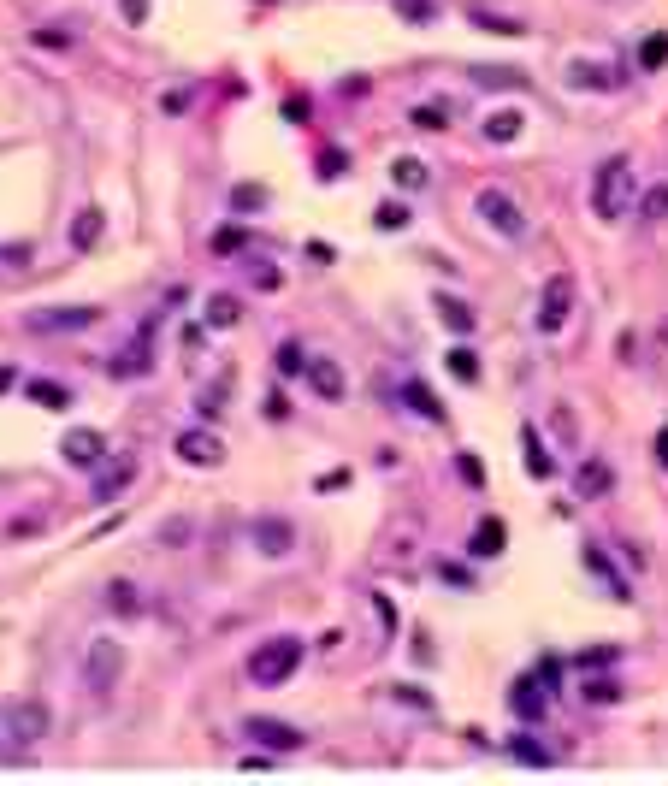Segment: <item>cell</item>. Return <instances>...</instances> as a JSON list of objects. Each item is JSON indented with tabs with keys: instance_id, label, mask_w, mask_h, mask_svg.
Returning a JSON list of instances; mask_svg holds the SVG:
<instances>
[{
	"instance_id": "cell-1",
	"label": "cell",
	"mask_w": 668,
	"mask_h": 786,
	"mask_svg": "<svg viewBox=\"0 0 668 786\" xmlns=\"http://www.w3.org/2000/svg\"><path fill=\"white\" fill-rule=\"evenodd\" d=\"M48 733H54V710L42 698H18V704L0 710V757L6 751H36Z\"/></svg>"
},
{
	"instance_id": "cell-2",
	"label": "cell",
	"mask_w": 668,
	"mask_h": 786,
	"mask_svg": "<svg viewBox=\"0 0 668 786\" xmlns=\"http://www.w3.org/2000/svg\"><path fill=\"white\" fill-rule=\"evenodd\" d=\"M296 668H302V639H290V633L261 639V645L249 651V680H255V686H284Z\"/></svg>"
},
{
	"instance_id": "cell-3",
	"label": "cell",
	"mask_w": 668,
	"mask_h": 786,
	"mask_svg": "<svg viewBox=\"0 0 668 786\" xmlns=\"http://www.w3.org/2000/svg\"><path fill=\"white\" fill-rule=\"evenodd\" d=\"M627 207H633V166L615 154V160H603L592 172V213L598 219H621Z\"/></svg>"
},
{
	"instance_id": "cell-4",
	"label": "cell",
	"mask_w": 668,
	"mask_h": 786,
	"mask_svg": "<svg viewBox=\"0 0 668 786\" xmlns=\"http://www.w3.org/2000/svg\"><path fill=\"white\" fill-rule=\"evenodd\" d=\"M473 213H479L503 243H521V237H527V213H521V201L509 196V190H497V184H485V190L473 196Z\"/></svg>"
},
{
	"instance_id": "cell-5",
	"label": "cell",
	"mask_w": 668,
	"mask_h": 786,
	"mask_svg": "<svg viewBox=\"0 0 668 786\" xmlns=\"http://www.w3.org/2000/svg\"><path fill=\"white\" fill-rule=\"evenodd\" d=\"M119 674H125V645H119V639H95V645L83 651V686H89L95 698H113V692H119Z\"/></svg>"
},
{
	"instance_id": "cell-6",
	"label": "cell",
	"mask_w": 668,
	"mask_h": 786,
	"mask_svg": "<svg viewBox=\"0 0 668 786\" xmlns=\"http://www.w3.org/2000/svg\"><path fill=\"white\" fill-rule=\"evenodd\" d=\"M568 314H574V278L556 272V278H544V290H538V331L556 337V331L568 326Z\"/></svg>"
},
{
	"instance_id": "cell-7",
	"label": "cell",
	"mask_w": 668,
	"mask_h": 786,
	"mask_svg": "<svg viewBox=\"0 0 668 786\" xmlns=\"http://www.w3.org/2000/svg\"><path fill=\"white\" fill-rule=\"evenodd\" d=\"M243 739H255L261 751H272V757H284V751H302V727H290V721L278 716H243Z\"/></svg>"
},
{
	"instance_id": "cell-8",
	"label": "cell",
	"mask_w": 668,
	"mask_h": 786,
	"mask_svg": "<svg viewBox=\"0 0 668 786\" xmlns=\"http://www.w3.org/2000/svg\"><path fill=\"white\" fill-rule=\"evenodd\" d=\"M172 450H178V461H184V467H219V461H225V444H219V432H213V426H184Z\"/></svg>"
},
{
	"instance_id": "cell-9",
	"label": "cell",
	"mask_w": 668,
	"mask_h": 786,
	"mask_svg": "<svg viewBox=\"0 0 668 786\" xmlns=\"http://www.w3.org/2000/svg\"><path fill=\"white\" fill-rule=\"evenodd\" d=\"M249 544H255L261 556H272V562H278V556H290V550H296V526L278 521V515H255V521H249Z\"/></svg>"
},
{
	"instance_id": "cell-10",
	"label": "cell",
	"mask_w": 668,
	"mask_h": 786,
	"mask_svg": "<svg viewBox=\"0 0 668 786\" xmlns=\"http://www.w3.org/2000/svg\"><path fill=\"white\" fill-rule=\"evenodd\" d=\"M609 491H615V473H609L603 456H586L574 467V497H580V503H603Z\"/></svg>"
},
{
	"instance_id": "cell-11",
	"label": "cell",
	"mask_w": 668,
	"mask_h": 786,
	"mask_svg": "<svg viewBox=\"0 0 668 786\" xmlns=\"http://www.w3.org/2000/svg\"><path fill=\"white\" fill-rule=\"evenodd\" d=\"M95 320H101V308L77 302V308H42V314H30V331H89Z\"/></svg>"
},
{
	"instance_id": "cell-12",
	"label": "cell",
	"mask_w": 668,
	"mask_h": 786,
	"mask_svg": "<svg viewBox=\"0 0 668 786\" xmlns=\"http://www.w3.org/2000/svg\"><path fill=\"white\" fill-rule=\"evenodd\" d=\"M60 456H66L71 467H101V461H107V444H101V432H89V426H71L66 444H60Z\"/></svg>"
},
{
	"instance_id": "cell-13",
	"label": "cell",
	"mask_w": 668,
	"mask_h": 786,
	"mask_svg": "<svg viewBox=\"0 0 668 786\" xmlns=\"http://www.w3.org/2000/svg\"><path fill=\"white\" fill-rule=\"evenodd\" d=\"M568 89H586V95L621 89V71H615V66H598V60H568Z\"/></svg>"
},
{
	"instance_id": "cell-14",
	"label": "cell",
	"mask_w": 668,
	"mask_h": 786,
	"mask_svg": "<svg viewBox=\"0 0 668 786\" xmlns=\"http://www.w3.org/2000/svg\"><path fill=\"white\" fill-rule=\"evenodd\" d=\"M148 337H154V320L136 331L131 349H119V355H113V379H142V373L154 367V349H148Z\"/></svg>"
},
{
	"instance_id": "cell-15",
	"label": "cell",
	"mask_w": 668,
	"mask_h": 786,
	"mask_svg": "<svg viewBox=\"0 0 668 786\" xmlns=\"http://www.w3.org/2000/svg\"><path fill=\"white\" fill-rule=\"evenodd\" d=\"M509 710L521 721H544V674H521L509 686Z\"/></svg>"
},
{
	"instance_id": "cell-16",
	"label": "cell",
	"mask_w": 668,
	"mask_h": 786,
	"mask_svg": "<svg viewBox=\"0 0 668 786\" xmlns=\"http://www.w3.org/2000/svg\"><path fill=\"white\" fill-rule=\"evenodd\" d=\"M414 544H420V526H414V521H397L391 532H385V544H379V562L408 568V562H414Z\"/></svg>"
},
{
	"instance_id": "cell-17",
	"label": "cell",
	"mask_w": 668,
	"mask_h": 786,
	"mask_svg": "<svg viewBox=\"0 0 668 786\" xmlns=\"http://www.w3.org/2000/svg\"><path fill=\"white\" fill-rule=\"evenodd\" d=\"M131 479H136V456H113L101 473H95V503H113Z\"/></svg>"
},
{
	"instance_id": "cell-18",
	"label": "cell",
	"mask_w": 668,
	"mask_h": 786,
	"mask_svg": "<svg viewBox=\"0 0 668 786\" xmlns=\"http://www.w3.org/2000/svg\"><path fill=\"white\" fill-rule=\"evenodd\" d=\"M432 314L444 320V331H456V337H473V326H479V314H473L462 296H450V290H444V296H432Z\"/></svg>"
},
{
	"instance_id": "cell-19",
	"label": "cell",
	"mask_w": 668,
	"mask_h": 786,
	"mask_svg": "<svg viewBox=\"0 0 668 786\" xmlns=\"http://www.w3.org/2000/svg\"><path fill=\"white\" fill-rule=\"evenodd\" d=\"M521 125H527V113L497 107V113H485V119H479V136H485V142H497V148H509V142L521 136Z\"/></svg>"
},
{
	"instance_id": "cell-20",
	"label": "cell",
	"mask_w": 668,
	"mask_h": 786,
	"mask_svg": "<svg viewBox=\"0 0 668 786\" xmlns=\"http://www.w3.org/2000/svg\"><path fill=\"white\" fill-rule=\"evenodd\" d=\"M402 402H408V408H414V414H420V420H432V426H444V420H450V408H444V402H438V396L426 391V385H420V379H408V385H402Z\"/></svg>"
},
{
	"instance_id": "cell-21",
	"label": "cell",
	"mask_w": 668,
	"mask_h": 786,
	"mask_svg": "<svg viewBox=\"0 0 668 786\" xmlns=\"http://www.w3.org/2000/svg\"><path fill=\"white\" fill-rule=\"evenodd\" d=\"M521 461H527V473H533V479H550V473H556V461L544 456L538 426H521Z\"/></svg>"
},
{
	"instance_id": "cell-22",
	"label": "cell",
	"mask_w": 668,
	"mask_h": 786,
	"mask_svg": "<svg viewBox=\"0 0 668 786\" xmlns=\"http://www.w3.org/2000/svg\"><path fill=\"white\" fill-rule=\"evenodd\" d=\"M95 243H101V207H83V213L71 219V249H77V255H89Z\"/></svg>"
},
{
	"instance_id": "cell-23",
	"label": "cell",
	"mask_w": 668,
	"mask_h": 786,
	"mask_svg": "<svg viewBox=\"0 0 668 786\" xmlns=\"http://www.w3.org/2000/svg\"><path fill=\"white\" fill-rule=\"evenodd\" d=\"M468 18H473V30H491V36H527V24H521V18H503V12H485L479 0L468 6Z\"/></svg>"
},
{
	"instance_id": "cell-24",
	"label": "cell",
	"mask_w": 668,
	"mask_h": 786,
	"mask_svg": "<svg viewBox=\"0 0 668 786\" xmlns=\"http://www.w3.org/2000/svg\"><path fill=\"white\" fill-rule=\"evenodd\" d=\"M237 320H243V302H237L231 290H219V296H207V326H213V331H231Z\"/></svg>"
},
{
	"instance_id": "cell-25",
	"label": "cell",
	"mask_w": 668,
	"mask_h": 786,
	"mask_svg": "<svg viewBox=\"0 0 668 786\" xmlns=\"http://www.w3.org/2000/svg\"><path fill=\"white\" fill-rule=\"evenodd\" d=\"M391 184H397L402 196H414V190H426V166H420L414 154H402V160H391Z\"/></svg>"
},
{
	"instance_id": "cell-26",
	"label": "cell",
	"mask_w": 668,
	"mask_h": 786,
	"mask_svg": "<svg viewBox=\"0 0 668 786\" xmlns=\"http://www.w3.org/2000/svg\"><path fill=\"white\" fill-rule=\"evenodd\" d=\"M473 556H503V521L497 515H485L473 526Z\"/></svg>"
},
{
	"instance_id": "cell-27",
	"label": "cell",
	"mask_w": 668,
	"mask_h": 786,
	"mask_svg": "<svg viewBox=\"0 0 668 786\" xmlns=\"http://www.w3.org/2000/svg\"><path fill=\"white\" fill-rule=\"evenodd\" d=\"M444 367H450V379H462V385H479V355H473L468 343H456V349L444 355Z\"/></svg>"
},
{
	"instance_id": "cell-28",
	"label": "cell",
	"mask_w": 668,
	"mask_h": 786,
	"mask_svg": "<svg viewBox=\"0 0 668 786\" xmlns=\"http://www.w3.org/2000/svg\"><path fill=\"white\" fill-rule=\"evenodd\" d=\"M308 379H314V391L326 396V402H337V396H343V373H337L332 361H308Z\"/></svg>"
},
{
	"instance_id": "cell-29",
	"label": "cell",
	"mask_w": 668,
	"mask_h": 786,
	"mask_svg": "<svg viewBox=\"0 0 668 786\" xmlns=\"http://www.w3.org/2000/svg\"><path fill=\"white\" fill-rule=\"evenodd\" d=\"M668 66V30H651L639 42V71H663Z\"/></svg>"
},
{
	"instance_id": "cell-30",
	"label": "cell",
	"mask_w": 668,
	"mask_h": 786,
	"mask_svg": "<svg viewBox=\"0 0 668 786\" xmlns=\"http://www.w3.org/2000/svg\"><path fill=\"white\" fill-rule=\"evenodd\" d=\"M24 391H30L36 408H66V402H71V391H66V385H54V379H30Z\"/></svg>"
},
{
	"instance_id": "cell-31",
	"label": "cell",
	"mask_w": 668,
	"mask_h": 786,
	"mask_svg": "<svg viewBox=\"0 0 668 786\" xmlns=\"http://www.w3.org/2000/svg\"><path fill=\"white\" fill-rule=\"evenodd\" d=\"M438 12H444L438 0H397V18H402V24H438Z\"/></svg>"
},
{
	"instance_id": "cell-32",
	"label": "cell",
	"mask_w": 668,
	"mask_h": 786,
	"mask_svg": "<svg viewBox=\"0 0 668 786\" xmlns=\"http://www.w3.org/2000/svg\"><path fill=\"white\" fill-rule=\"evenodd\" d=\"M639 219H645V225L668 219V184H651V190H645V201H639Z\"/></svg>"
},
{
	"instance_id": "cell-33",
	"label": "cell",
	"mask_w": 668,
	"mask_h": 786,
	"mask_svg": "<svg viewBox=\"0 0 668 786\" xmlns=\"http://www.w3.org/2000/svg\"><path fill=\"white\" fill-rule=\"evenodd\" d=\"M373 225L397 237V231H408V207H402V201H379V213H373Z\"/></svg>"
},
{
	"instance_id": "cell-34",
	"label": "cell",
	"mask_w": 668,
	"mask_h": 786,
	"mask_svg": "<svg viewBox=\"0 0 668 786\" xmlns=\"http://www.w3.org/2000/svg\"><path fill=\"white\" fill-rule=\"evenodd\" d=\"M408 119H414V131H444V125H450V107H444V101H432V107H414Z\"/></svg>"
},
{
	"instance_id": "cell-35",
	"label": "cell",
	"mask_w": 668,
	"mask_h": 786,
	"mask_svg": "<svg viewBox=\"0 0 668 786\" xmlns=\"http://www.w3.org/2000/svg\"><path fill=\"white\" fill-rule=\"evenodd\" d=\"M272 367H278L284 379H296V373H308V355H302L296 343H278V355H272Z\"/></svg>"
},
{
	"instance_id": "cell-36",
	"label": "cell",
	"mask_w": 668,
	"mask_h": 786,
	"mask_svg": "<svg viewBox=\"0 0 668 786\" xmlns=\"http://www.w3.org/2000/svg\"><path fill=\"white\" fill-rule=\"evenodd\" d=\"M586 568H592V574H603V580H609V591H615V597H621V603H627V586H621V574H615V568H609V556H603L598 544H592V550H586Z\"/></svg>"
},
{
	"instance_id": "cell-37",
	"label": "cell",
	"mask_w": 668,
	"mask_h": 786,
	"mask_svg": "<svg viewBox=\"0 0 668 786\" xmlns=\"http://www.w3.org/2000/svg\"><path fill=\"white\" fill-rule=\"evenodd\" d=\"M509 757H515V763H533V769H544V763H550V751H544V745H533L527 733H521V739H509Z\"/></svg>"
},
{
	"instance_id": "cell-38",
	"label": "cell",
	"mask_w": 668,
	"mask_h": 786,
	"mask_svg": "<svg viewBox=\"0 0 668 786\" xmlns=\"http://www.w3.org/2000/svg\"><path fill=\"white\" fill-rule=\"evenodd\" d=\"M107 609H113V615H136V591L125 586V580H113V586H107Z\"/></svg>"
},
{
	"instance_id": "cell-39",
	"label": "cell",
	"mask_w": 668,
	"mask_h": 786,
	"mask_svg": "<svg viewBox=\"0 0 668 786\" xmlns=\"http://www.w3.org/2000/svg\"><path fill=\"white\" fill-rule=\"evenodd\" d=\"M373 615H379V633H385V645H391V633H397V603H391L385 591L373 597Z\"/></svg>"
},
{
	"instance_id": "cell-40",
	"label": "cell",
	"mask_w": 668,
	"mask_h": 786,
	"mask_svg": "<svg viewBox=\"0 0 668 786\" xmlns=\"http://www.w3.org/2000/svg\"><path fill=\"white\" fill-rule=\"evenodd\" d=\"M261 201H267V190H261V184H237V190H231V207H237V213H255Z\"/></svg>"
},
{
	"instance_id": "cell-41",
	"label": "cell",
	"mask_w": 668,
	"mask_h": 786,
	"mask_svg": "<svg viewBox=\"0 0 668 786\" xmlns=\"http://www.w3.org/2000/svg\"><path fill=\"white\" fill-rule=\"evenodd\" d=\"M615 645H598V651H586V656H574V668H580V674H592V668H609V662H615Z\"/></svg>"
},
{
	"instance_id": "cell-42",
	"label": "cell",
	"mask_w": 668,
	"mask_h": 786,
	"mask_svg": "<svg viewBox=\"0 0 668 786\" xmlns=\"http://www.w3.org/2000/svg\"><path fill=\"white\" fill-rule=\"evenodd\" d=\"M479 83H485V89H515V83H527V77H521V71L491 66V71H479Z\"/></svg>"
},
{
	"instance_id": "cell-43",
	"label": "cell",
	"mask_w": 668,
	"mask_h": 786,
	"mask_svg": "<svg viewBox=\"0 0 668 786\" xmlns=\"http://www.w3.org/2000/svg\"><path fill=\"white\" fill-rule=\"evenodd\" d=\"M391 698H397V704H408V710H432V698H426L420 686H408V680H402V686H391Z\"/></svg>"
},
{
	"instance_id": "cell-44",
	"label": "cell",
	"mask_w": 668,
	"mask_h": 786,
	"mask_svg": "<svg viewBox=\"0 0 668 786\" xmlns=\"http://www.w3.org/2000/svg\"><path fill=\"white\" fill-rule=\"evenodd\" d=\"M586 698H592V704H615L621 686H615V680H586Z\"/></svg>"
},
{
	"instance_id": "cell-45",
	"label": "cell",
	"mask_w": 668,
	"mask_h": 786,
	"mask_svg": "<svg viewBox=\"0 0 668 786\" xmlns=\"http://www.w3.org/2000/svg\"><path fill=\"white\" fill-rule=\"evenodd\" d=\"M119 12H125V24H148V0H119Z\"/></svg>"
},
{
	"instance_id": "cell-46",
	"label": "cell",
	"mask_w": 668,
	"mask_h": 786,
	"mask_svg": "<svg viewBox=\"0 0 668 786\" xmlns=\"http://www.w3.org/2000/svg\"><path fill=\"white\" fill-rule=\"evenodd\" d=\"M456 467H462V479H468V485H485V467H479V461H473V456H462V461H456Z\"/></svg>"
},
{
	"instance_id": "cell-47",
	"label": "cell",
	"mask_w": 668,
	"mask_h": 786,
	"mask_svg": "<svg viewBox=\"0 0 668 786\" xmlns=\"http://www.w3.org/2000/svg\"><path fill=\"white\" fill-rule=\"evenodd\" d=\"M6 391H18V373H12V367H0V396Z\"/></svg>"
},
{
	"instance_id": "cell-48",
	"label": "cell",
	"mask_w": 668,
	"mask_h": 786,
	"mask_svg": "<svg viewBox=\"0 0 668 786\" xmlns=\"http://www.w3.org/2000/svg\"><path fill=\"white\" fill-rule=\"evenodd\" d=\"M657 461H663V467H668V426H663V432H657Z\"/></svg>"
}]
</instances>
